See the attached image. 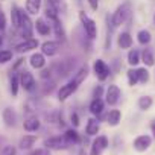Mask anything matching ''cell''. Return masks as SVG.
<instances>
[{
  "instance_id": "9",
  "label": "cell",
  "mask_w": 155,
  "mask_h": 155,
  "mask_svg": "<svg viewBox=\"0 0 155 155\" xmlns=\"http://www.w3.org/2000/svg\"><path fill=\"white\" fill-rule=\"evenodd\" d=\"M38 46H40L38 40H35V38H28V40H25V41H21V43H18V44L15 46V52H17V53H26V52H31V50L37 49Z\"/></svg>"
},
{
  "instance_id": "5",
  "label": "cell",
  "mask_w": 155,
  "mask_h": 155,
  "mask_svg": "<svg viewBox=\"0 0 155 155\" xmlns=\"http://www.w3.org/2000/svg\"><path fill=\"white\" fill-rule=\"evenodd\" d=\"M93 70H94V74H96V78H97L99 81H105L107 78L110 76V73H111L110 67H108L107 62L102 61V59H96V61H94Z\"/></svg>"
},
{
  "instance_id": "33",
  "label": "cell",
  "mask_w": 155,
  "mask_h": 155,
  "mask_svg": "<svg viewBox=\"0 0 155 155\" xmlns=\"http://www.w3.org/2000/svg\"><path fill=\"white\" fill-rule=\"evenodd\" d=\"M128 82H129V85H132V87L138 82V74H137V70H134V68L128 70Z\"/></svg>"
},
{
  "instance_id": "32",
  "label": "cell",
  "mask_w": 155,
  "mask_h": 155,
  "mask_svg": "<svg viewBox=\"0 0 155 155\" xmlns=\"http://www.w3.org/2000/svg\"><path fill=\"white\" fill-rule=\"evenodd\" d=\"M137 74H138V82L141 84H146L149 81V71L146 68H138L137 70Z\"/></svg>"
},
{
  "instance_id": "1",
  "label": "cell",
  "mask_w": 155,
  "mask_h": 155,
  "mask_svg": "<svg viewBox=\"0 0 155 155\" xmlns=\"http://www.w3.org/2000/svg\"><path fill=\"white\" fill-rule=\"evenodd\" d=\"M129 14H131L129 5H128V3L120 5V6L114 11V14L111 15V26H113V28H119L120 25H123V23L126 21V18L129 17Z\"/></svg>"
},
{
  "instance_id": "21",
  "label": "cell",
  "mask_w": 155,
  "mask_h": 155,
  "mask_svg": "<svg viewBox=\"0 0 155 155\" xmlns=\"http://www.w3.org/2000/svg\"><path fill=\"white\" fill-rule=\"evenodd\" d=\"M35 28H37V32H38L40 35H43V37H46V35L50 34V25H49L46 20H43V18H38V20H37Z\"/></svg>"
},
{
  "instance_id": "7",
  "label": "cell",
  "mask_w": 155,
  "mask_h": 155,
  "mask_svg": "<svg viewBox=\"0 0 155 155\" xmlns=\"http://www.w3.org/2000/svg\"><path fill=\"white\" fill-rule=\"evenodd\" d=\"M110 141L105 135H99L97 138H94V141L91 143V149H90V155H102V152L108 147Z\"/></svg>"
},
{
  "instance_id": "11",
  "label": "cell",
  "mask_w": 155,
  "mask_h": 155,
  "mask_svg": "<svg viewBox=\"0 0 155 155\" xmlns=\"http://www.w3.org/2000/svg\"><path fill=\"white\" fill-rule=\"evenodd\" d=\"M150 144H152V138H150L149 135H138V137H135V140H134V143H132V146H134V149H135L137 152H144V150H147Z\"/></svg>"
},
{
  "instance_id": "25",
  "label": "cell",
  "mask_w": 155,
  "mask_h": 155,
  "mask_svg": "<svg viewBox=\"0 0 155 155\" xmlns=\"http://www.w3.org/2000/svg\"><path fill=\"white\" fill-rule=\"evenodd\" d=\"M35 143H37V137H35V135H25V137L20 140V149L28 150V149H31Z\"/></svg>"
},
{
  "instance_id": "17",
  "label": "cell",
  "mask_w": 155,
  "mask_h": 155,
  "mask_svg": "<svg viewBox=\"0 0 155 155\" xmlns=\"http://www.w3.org/2000/svg\"><path fill=\"white\" fill-rule=\"evenodd\" d=\"M117 44L120 49H129L132 46V37L129 35V32H122L117 37Z\"/></svg>"
},
{
  "instance_id": "22",
  "label": "cell",
  "mask_w": 155,
  "mask_h": 155,
  "mask_svg": "<svg viewBox=\"0 0 155 155\" xmlns=\"http://www.w3.org/2000/svg\"><path fill=\"white\" fill-rule=\"evenodd\" d=\"M120 119H122V113L119 110H111L107 116V122L110 126H117L120 123Z\"/></svg>"
},
{
  "instance_id": "31",
  "label": "cell",
  "mask_w": 155,
  "mask_h": 155,
  "mask_svg": "<svg viewBox=\"0 0 155 155\" xmlns=\"http://www.w3.org/2000/svg\"><path fill=\"white\" fill-rule=\"evenodd\" d=\"M18 87H20V76H18V74H12V76H11V93H12L14 96H17Z\"/></svg>"
},
{
  "instance_id": "12",
  "label": "cell",
  "mask_w": 155,
  "mask_h": 155,
  "mask_svg": "<svg viewBox=\"0 0 155 155\" xmlns=\"http://www.w3.org/2000/svg\"><path fill=\"white\" fill-rule=\"evenodd\" d=\"M59 50V43L58 41H46L41 44V53L46 56H53Z\"/></svg>"
},
{
  "instance_id": "45",
  "label": "cell",
  "mask_w": 155,
  "mask_h": 155,
  "mask_svg": "<svg viewBox=\"0 0 155 155\" xmlns=\"http://www.w3.org/2000/svg\"><path fill=\"white\" fill-rule=\"evenodd\" d=\"M153 21H155V15H153Z\"/></svg>"
},
{
  "instance_id": "39",
  "label": "cell",
  "mask_w": 155,
  "mask_h": 155,
  "mask_svg": "<svg viewBox=\"0 0 155 155\" xmlns=\"http://www.w3.org/2000/svg\"><path fill=\"white\" fill-rule=\"evenodd\" d=\"M5 28H6V17L2 11H0V32L5 31Z\"/></svg>"
},
{
  "instance_id": "38",
  "label": "cell",
  "mask_w": 155,
  "mask_h": 155,
  "mask_svg": "<svg viewBox=\"0 0 155 155\" xmlns=\"http://www.w3.org/2000/svg\"><path fill=\"white\" fill-rule=\"evenodd\" d=\"M70 120H71V125H73L74 128L79 126V116H78V113H73V114L70 116Z\"/></svg>"
},
{
  "instance_id": "23",
  "label": "cell",
  "mask_w": 155,
  "mask_h": 155,
  "mask_svg": "<svg viewBox=\"0 0 155 155\" xmlns=\"http://www.w3.org/2000/svg\"><path fill=\"white\" fill-rule=\"evenodd\" d=\"M41 8V0H26V11L32 15H37Z\"/></svg>"
},
{
  "instance_id": "43",
  "label": "cell",
  "mask_w": 155,
  "mask_h": 155,
  "mask_svg": "<svg viewBox=\"0 0 155 155\" xmlns=\"http://www.w3.org/2000/svg\"><path fill=\"white\" fill-rule=\"evenodd\" d=\"M79 155H88V153H87L84 149H81V150H79Z\"/></svg>"
},
{
  "instance_id": "4",
  "label": "cell",
  "mask_w": 155,
  "mask_h": 155,
  "mask_svg": "<svg viewBox=\"0 0 155 155\" xmlns=\"http://www.w3.org/2000/svg\"><path fill=\"white\" fill-rule=\"evenodd\" d=\"M20 85L23 87L25 91L32 93L37 88V82H35V78L32 76L31 71H21L20 73Z\"/></svg>"
},
{
  "instance_id": "35",
  "label": "cell",
  "mask_w": 155,
  "mask_h": 155,
  "mask_svg": "<svg viewBox=\"0 0 155 155\" xmlns=\"http://www.w3.org/2000/svg\"><path fill=\"white\" fill-rule=\"evenodd\" d=\"M0 155H15V147L14 146H5L0 152Z\"/></svg>"
},
{
  "instance_id": "18",
  "label": "cell",
  "mask_w": 155,
  "mask_h": 155,
  "mask_svg": "<svg viewBox=\"0 0 155 155\" xmlns=\"http://www.w3.org/2000/svg\"><path fill=\"white\" fill-rule=\"evenodd\" d=\"M99 129H101L99 120H97V119H88V122H87V126H85V132H87V135H90V137H93V135H97Z\"/></svg>"
},
{
  "instance_id": "2",
  "label": "cell",
  "mask_w": 155,
  "mask_h": 155,
  "mask_svg": "<svg viewBox=\"0 0 155 155\" xmlns=\"http://www.w3.org/2000/svg\"><path fill=\"white\" fill-rule=\"evenodd\" d=\"M79 20H81V23H82V28H84V31H85V34H87V37L90 38V40H94L96 37H97V26H96V21L94 20H91L85 12H79Z\"/></svg>"
},
{
  "instance_id": "28",
  "label": "cell",
  "mask_w": 155,
  "mask_h": 155,
  "mask_svg": "<svg viewBox=\"0 0 155 155\" xmlns=\"http://www.w3.org/2000/svg\"><path fill=\"white\" fill-rule=\"evenodd\" d=\"M11 20H12L14 29H20V9L17 6L11 8Z\"/></svg>"
},
{
  "instance_id": "15",
  "label": "cell",
  "mask_w": 155,
  "mask_h": 155,
  "mask_svg": "<svg viewBox=\"0 0 155 155\" xmlns=\"http://www.w3.org/2000/svg\"><path fill=\"white\" fill-rule=\"evenodd\" d=\"M41 126V122L37 119V117H28L25 122H23V128L28 131V132H35L38 131Z\"/></svg>"
},
{
  "instance_id": "13",
  "label": "cell",
  "mask_w": 155,
  "mask_h": 155,
  "mask_svg": "<svg viewBox=\"0 0 155 155\" xmlns=\"http://www.w3.org/2000/svg\"><path fill=\"white\" fill-rule=\"evenodd\" d=\"M2 117H3V122H5V125H6L8 128L15 126V123H17V116H15V113H14L12 108H5L3 113H2Z\"/></svg>"
},
{
  "instance_id": "26",
  "label": "cell",
  "mask_w": 155,
  "mask_h": 155,
  "mask_svg": "<svg viewBox=\"0 0 155 155\" xmlns=\"http://www.w3.org/2000/svg\"><path fill=\"white\" fill-rule=\"evenodd\" d=\"M150 40H152V37H150V32H149V31H146V29L138 31V34H137V41H138L140 44L146 46V44L150 43Z\"/></svg>"
},
{
  "instance_id": "14",
  "label": "cell",
  "mask_w": 155,
  "mask_h": 155,
  "mask_svg": "<svg viewBox=\"0 0 155 155\" xmlns=\"http://www.w3.org/2000/svg\"><path fill=\"white\" fill-rule=\"evenodd\" d=\"M88 110H90V113L93 116H101L104 113V110H105V104H104L102 99H93L90 107H88Z\"/></svg>"
},
{
  "instance_id": "34",
  "label": "cell",
  "mask_w": 155,
  "mask_h": 155,
  "mask_svg": "<svg viewBox=\"0 0 155 155\" xmlns=\"http://www.w3.org/2000/svg\"><path fill=\"white\" fill-rule=\"evenodd\" d=\"M12 59V52L11 50H0V64H6Z\"/></svg>"
},
{
  "instance_id": "6",
  "label": "cell",
  "mask_w": 155,
  "mask_h": 155,
  "mask_svg": "<svg viewBox=\"0 0 155 155\" xmlns=\"http://www.w3.org/2000/svg\"><path fill=\"white\" fill-rule=\"evenodd\" d=\"M44 146L47 149H55V150H61V149H67L70 146V143L64 138V135H58V137H50L44 141Z\"/></svg>"
},
{
  "instance_id": "37",
  "label": "cell",
  "mask_w": 155,
  "mask_h": 155,
  "mask_svg": "<svg viewBox=\"0 0 155 155\" xmlns=\"http://www.w3.org/2000/svg\"><path fill=\"white\" fill-rule=\"evenodd\" d=\"M102 94H104V88H102L101 85H97V87L93 90V97H94V99H101Z\"/></svg>"
},
{
  "instance_id": "42",
  "label": "cell",
  "mask_w": 155,
  "mask_h": 155,
  "mask_svg": "<svg viewBox=\"0 0 155 155\" xmlns=\"http://www.w3.org/2000/svg\"><path fill=\"white\" fill-rule=\"evenodd\" d=\"M150 129H152V134H153V137H155V122L150 125Z\"/></svg>"
},
{
  "instance_id": "19",
  "label": "cell",
  "mask_w": 155,
  "mask_h": 155,
  "mask_svg": "<svg viewBox=\"0 0 155 155\" xmlns=\"http://www.w3.org/2000/svg\"><path fill=\"white\" fill-rule=\"evenodd\" d=\"M29 62H31V65H32L34 68H43V67L46 65V58H44L43 53H34V55L31 56Z\"/></svg>"
},
{
  "instance_id": "29",
  "label": "cell",
  "mask_w": 155,
  "mask_h": 155,
  "mask_svg": "<svg viewBox=\"0 0 155 155\" xmlns=\"http://www.w3.org/2000/svg\"><path fill=\"white\" fill-rule=\"evenodd\" d=\"M138 62H140V52L135 50V49H132V50L128 53V64H129L131 67H135Z\"/></svg>"
},
{
  "instance_id": "40",
  "label": "cell",
  "mask_w": 155,
  "mask_h": 155,
  "mask_svg": "<svg viewBox=\"0 0 155 155\" xmlns=\"http://www.w3.org/2000/svg\"><path fill=\"white\" fill-rule=\"evenodd\" d=\"M88 3H90V8H91L93 11H97V8H99V0H88Z\"/></svg>"
},
{
  "instance_id": "10",
  "label": "cell",
  "mask_w": 155,
  "mask_h": 155,
  "mask_svg": "<svg viewBox=\"0 0 155 155\" xmlns=\"http://www.w3.org/2000/svg\"><path fill=\"white\" fill-rule=\"evenodd\" d=\"M120 99V88L117 85H110L105 91V102L108 105H116Z\"/></svg>"
},
{
  "instance_id": "27",
  "label": "cell",
  "mask_w": 155,
  "mask_h": 155,
  "mask_svg": "<svg viewBox=\"0 0 155 155\" xmlns=\"http://www.w3.org/2000/svg\"><path fill=\"white\" fill-rule=\"evenodd\" d=\"M141 61H143L144 65H147V67H152V65L155 64V58H153V55H152V52H150L149 49H144V50L141 52Z\"/></svg>"
},
{
  "instance_id": "44",
  "label": "cell",
  "mask_w": 155,
  "mask_h": 155,
  "mask_svg": "<svg viewBox=\"0 0 155 155\" xmlns=\"http://www.w3.org/2000/svg\"><path fill=\"white\" fill-rule=\"evenodd\" d=\"M0 44H2V37H0Z\"/></svg>"
},
{
  "instance_id": "36",
  "label": "cell",
  "mask_w": 155,
  "mask_h": 155,
  "mask_svg": "<svg viewBox=\"0 0 155 155\" xmlns=\"http://www.w3.org/2000/svg\"><path fill=\"white\" fill-rule=\"evenodd\" d=\"M31 155H52V153H50V149H47V147H40V149H35Z\"/></svg>"
},
{
  "instance_id": "8",
  "label": "cell",
  "mask_w": 155,
  "mask_h": 155,
  "mask_svg": "<svg viewBox=\"0 0 155 155\" xmlns=\"http://www.w3.org/2000/svg\"><path fill=\"white\" fill-rule=\"evenodd\" d=\"M78 87H79V85H76L73 81L67 82L65 85H61V88L58 90V99H59L61 102L65 101V99H68V97L78 90Z\"/></svg>"
},
{
  "instance_id": "3",
  "label": "cell",
  "mask_w": 155,
  "mask_h": 155,
  "mask_svg": "<svg viewBox=\"0 0 155 155\" xmlns=\"http://www.w3.org/2000/svg\"><path fill=\"white\" fill-rule=\"evenodd\" d=\"M32 29H34V25H32L29 15L20 9V31H21V35L25 40L32 37Z\"/></svg>"
},
{
  "instance_id": "41",
  "label": "cell",
  "mask_w": 155,
  "mask_h": 155,
  "mask_svg": "<svg viewBox=\"0 0 155 155\" xmlns=\"http://www.w3.org/2000/svg\"><path fill=\"white\" fill-rule=\"evenodd\" d=\"M50 73H52V70H43L41 71V78L43 79H47V78H50Z\"/></svg>"
},
{
  "instance_id": "30",
  "label": "cell",
  "mask_w": 155,
  "mask_h": 155,
  "mask_svg": "<svg viewBox=\"0 0 155 155\" xmlns=\"http://www.w3.org/2000/svg\"><path fill=\"white\" fill-rule=\"evenodd\" d=\"M150 107H152V97H150V96H141V97L138 99V108H140V110L146 111V110H149Z\"/></svg>"
},
{
  "instance_id": "20",
  "label": "cell",
  "mask_w": 155,
  "mask_h": 155,
  "mask_svg": "<svg viewBox=\"0 0 155 155\" xmlns=\"http://www.w3.org/2000/svg\"><path fill=\"white\" fill-rule=\"evenodd\" d=\"M64 138L70 143V144H78V143H81V135L78 134L76 129H67L64 132Z\"/></svg>"
},
{
  "instance_id": "24",
  "label": "cell",
  "mask_w": 155,
  "mask_h": 155,
  "mask_svg": "<svg viewBox=\"0 0 155 155\" xmlns=\"http://www.w3.org/2000/svg\"><path fill=\"white\" fill-rule=\"evenodd\" d=\"M50 21H52L55 35H56L59 40H65V31H64V28H62V25H61V21H59V17H58V18H53V20H50Z\"/></svg>"
},
{
  "instance_id": "16",
  "label": "cell",
  "mask_w": 155,
  "mask_h": 155,
  "mask_svg": "<svg viewBox=\"0 0 155 155\" xmlns=\"http://www.w3.org/2000/svg\"><path fill=\"white\" fill-rule=\"evenodd\" d=\"M87 76H88V67H87V65H82L79 70L74 73V76H73L71 81H73L76 85H81V84L87 79Z\"/></svg>"
}]
</instances>
